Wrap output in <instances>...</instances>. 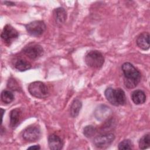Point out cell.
Here are the masks:
<instances>
[{"instance_id": "cell-18", "label": "cell", "mask_w": 150, "mask_h": 150, "mask_svg": "<svg viewBox=\"0 0 150 150\" xmlns=\"http://www.w3.org/2000/svg\"><path fill=\"white\" fill-rule=\"evenodd\" d=\"M1 100L4 103L9 104L14 100V96L11 91L4 90L1 93Z\"/></svg>"}, {"instance_id": "cell-23", "label": "cell", "mask_w": 150, "mask_h": 150, "mask_svg": "<svg viewBox=\"0 0 150 150\" xmlns=\"http://www.w3.org/2000/svg\"><path fill=\"white\" fill-rule=\"evenodd\" d=\"M4 4H6L8 6H14L15 3L13 2H9V1H5Z\"/></svg>"}, {"instance_id": "cell-14", "label": "cell", "mask_w": 150, "mask_h": 150, "mask_svg": "<svg viewBox=\"0 0 150 150\" xmlns=\"http://www.w3.org/2000/svg\"><path fill=\"white\" fill-rule=\"evenodd\" d=\"M21 117V111L19 108L12 110L9 115L10 126L12 128H16L19 124Z\"/></svg>"}, {"instance_id": "cell-8", "label": "cell", "mask_w": 150, "mask_h": 150, "mask_svg": "<svg viewBox=\"0 0 150 150\" xmlns=\"http://www.w3.org/2000/svg\"><path fill=\"white\" fill-rule=\"evenodd\" d=\"M23 52L31 59H36L41 57L44 53L43 47L38 44H29L24 47Z\"/></svg>"}, {"instance_id": "cell-9", "label": "cell", "mask_w": 150, "mask_h": 150, "mask_svg": "<svg viewBox=\"0 0 150 150\" xmlns=\"http://www.w3.org/2000/svg\"><path fill=\"white\" fill-rule=\"evenodd\" d=\"M40 130L36 126H30L26 128L22 134L23 138L29 142H35L40 137Z\"/></svg>"}, {"instance_id": "cell-1", "label": "cell", "mask_w": 150, "mask_h": 150, "mask_svg": "<svg viewBox=\"0 0 150 150\" xmlns=\"http://www.w3.org/2000/svg\"><path fill=\"white\" fill-rule=\"evenodd\" d=\"M124 75V84L128 88L135 87L139 83L141 75L140 72L130 63L125 62L121 66Z\"/></svg>"}, {"instance_id": "cell-11", "label": "cell", "mask_w": 150, "mask_h": 150, "mask_svg": "<svg viewBox=\"0 0 150 150\" xmlns=\"http://www.w3.org/2000/svg\"><path fill=\"white\" fill-rule=\"evenodd\" d=\"M111 113L110 108L104 105H101L98 106L94 111V115L96 118L100 121L106 119L110 116Z\"/></svg>"}, {"instance_id": "cell-10", "label": "cell", "mask_w": 150, "mask_h": 150, "mask_svg": "<svg viewBox=\"0 0 150 150\" xmlns=\"http://www.w3.org/2000/svg\"><path fill=\"white\" fill-rule=\"evenodd\" d=\"M48 145L50 149L59 150L63 146L62 139L56 134H51L48 137Z\"/></svg>"}, {"instance_id": "cell-3", "label": "cell", "mask_w": 150, "mask_h": 150, "mask_svg": "<svg viewBox=\"0 0 150 150\" xmlns=\"http://www.w3.org/2000/svg\"><path fill=\"white\" fill-rule=\"evenodd\" d=\"M85 62L87 66L93 68H100L104 63V57L98 50H90L85 56Z\"/></svg>"}, {"instance_id": "cell-12", "label": "cell", "mask_w": 150, "mask_h": 150, "mask_svg": "<svg viewBox=\"0 0 150 150\" xmlns=\"http://www.w3.org/2000/svg\"><path fill=\"white\" fill-rule=\"evenodd\" d=\"M137 44L139 48L146 50L149 48V34L148 32H143L137 38Z\"/></svg>"}, {"instance_id": "cell-20", "label": "cell", "mask_w": 150, "mask_h": 150, "mask_svg": "<svg viewBox=\"0 0 150 150\" xmlns=\"http://www.w3.org/2000/svg\"><path fill=\"white\" fill-rule=\"evenodd\" d=\"M97 129L93 125H87L83 129V134L87 138H91L96 135Z\"/></svg>"}, {"instance_id": "cell-19", "label": "cell", "mask_w": 150, "mask_h": 150, "mask_svg": "<svg viewBox=\"0 0 150 150\" xmlns=\"http://www.w3.org/2000/svg\"><path fill=\"white\" fill-rule=\"evenodd\" d=\"M150 145V135L149 134L144 135L139 141V147L141 149L149 148Z\"/></svg>"}, {"instance_id": "cell-6", "label": "cell", "mask_w": 150, "mask_h": 150, "mask_svg": "<svg viewBox=\"0 0 150 150\" xmlns=\"http://www.w3.org/2000/svg\"><path fill=\"white\" fill-rule=\"evenodd\" d=\"M115 139L112 133H107L95 137L93 141L94 145L100 149H105L108 147Z\"/></svg>"}, {"instance_id": "cell-5", "label": "cell", "mask_w": 150, "mask_h": 150, "mask_svg": "<svg viewBox=\"0 0 150 150\" xmlns=\"http://www.w3.org/2000/svg\"><path fill=\"white\" fill-rule=\"evenodd\" d=\"M27 32L33 36H39L45 31L46 26L42 21H35L25 25Z\"/></svg>"}, {"instance_id": "cell-13", "label": "cell", "mask_w": 150, "mask_h": 150, "mask_svg": "<svg viewBox=\"0 0 150 150\" xmlns=\"http://www.w3.org/2000/svg\"><path fill=\"white\" fill-rule=\"evenodd\" d=\"M53 16L56 23L59 25L64 23L67 18L66 12L63 8H57L55 9L53 11Z\"/></svg>"}, {"instance_id": "cell-16", "label": "cell", "mask_w": 150, "mask_h": 150, "mask_svg": "<svg viewBox=\"0 0 150 150\" xmlns=\"http://www.w3.org/2000/svg\"><path fill=\"white\" fill-rule=\"evenodd\" d=\"M82 103L79 100H74L70 108V114L71 117H72L73 118L76 117L79 115Z\"/></svg>"}, {"instance_id": "cell-4", "label": "cell", "mask_w": 150, "mask_h": 150, "mask_svg": "<svg viewBox=\"0 0 150 150\" xmlns=\"http://www.w3.org/2000/svg\"><path fill=\"white\" fill-rule=\"evenodd\" d=\"M29 93L38 98H45L49 96V90L46 84L42 81H34L28 86Z\"/></svg>"}, {"instance_id": "cell-2", "label": "cell", "mask_w": 150, "mask_h": 150, "mask_svg": "<svg viewBox=\"0 0 150 150\" xmlns=\"http://www.w3.org/2000/svg\"><path fill=\"white\" fill-rule=\"evenodd\" d=\"M107 100L113 105H123L126 103L125 92L120 88H107L104 92Z\"/></svg>"}, {"instance_id": "cell-21", "label": "cell", "mask_w": 150, "mask_h": 150, "mask_svg": "<svg viewBox=\"0 0 150 150\" xmlns=\"http://www.w3.org/2000/svg\"><path fill=\"white\" fill-rule=\"evenodd\" d=\"M133 144L129 139H124L121 141L118 145L119 149H132Z\"/></svg>"}, {"instance_id": "cell-7", "label": "cell", "mask_w": 150, "mask_h": 150, "mask_svg": "<svg viewBox=\"0 0 150 150\" xmlns=\"http://www.w3.org/2000/svg\"><path fill=\"white\" fill-rule=\"evenodd\" d=\"M19 33L18 31L11 25H6L1 33V38L6 45H10L12 42L18 38Z\"/></svg>"}, {"instance_id": "cell-15", "label": "cell", "mask_w": 150, "mask_h": 150, "mask_svg": "<svg viewBox=\"0 0 150 150\" xmlns=\"http://www.w3.org/2000/svg\"><path fill=\"white\" fill-rule=\"evenodd\" d=\"M131 98L135 104L139 105L145 102L146 95L143 91L137 90L132 93Z\"/></svg>"}, {"instance_id": "cell-22", "label": "cell", "mask_w": 150, "mask_h": 150, "mask_svg": "<svg viewBox=\"0 0 150 150\" xmlns=\"http://www.w3.org/2000/svg\"><path fill=\"white\" fill-rule=\"evenodd\" d=\"M40 148V147L39 146V145H33V146H31L29 147L28 148V149H35V150H36V149H39Z\"/></svg>"}, {"instance_id": "cell-17", "label": "cell", "mask_w": 150, "mask_h": 150, "mask_svg": "<svg viewBox=\"0 0 150 150\" xmlns=\"http://www.w3.org/2000/svg\"><path fill=\"white\" fill-rule=\"evenodd\" d=\"M15 67L21 71H26L31 68V64L26 60L23 59H18L15 63Z\"/></svg>"}]
</instances>
